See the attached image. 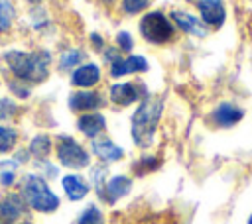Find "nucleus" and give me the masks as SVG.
Returning a JSON list of instances; mask_svg holds the SVG:
<instances>
[{"label": "nucleus", "mask_w": 252, "mask_h": 224, "mask_svg": "<svg viewBox=\"0 0 252 224\" xmlns=\"http://www.w3.org/2000/svg\"><path fill=\"white\" fill-rule=\"evenodd\" d=\"M20 130L12 124H0V155L8 157L20 147Z\"/></svg>", "instance_id": "23"}, {"label": "nucleus", "mask_w": 252, "mask_h": 224, "mask_svg": "<svg viewBox=\"0 0 252 224\" xmlns=\"http://www.w3.org/2000/svg\"><path fill=\"white\" fill-rule=\"evenodd\" d=\"M4 84V79H2V73H0V86Z\"/></svg>", "instance_id": "38"}, {"label": "nucleus", "mask_w": 252, "mask_h": 224, "mask_svg": "<svg viewBox=\"0 0 252 224\" xmlns=\"http://www.w3.org/2000/svg\"><path fill=\"white\" fill-rule=\"evenodd\" d=\"M152 6V0H120V12L122 16L134 18V16H142L144 12H148Z\"/></svg>", "instance_id": "29"}, {"label": "nucleus", "mask_w": 252, "mask_h": 224, "mask_svg": "<svg viewBox=\"0 0 252 224\" xmlns=\"http://www.w3.org/2000/svg\"><path fill=\"white\" fill-rule=\"evenodd\" d=\"M246 224H252V214L248 216V220H246Z\"/></svg>", "instance_id": "37"}, {"label": "nucleus", "mask_w": 252, "mask_h": 224, "mask_svg": "<svg viewBox=\"0 0 252 224\" xmlns=\"http://www.w3.org/2000/svg\"><path fill=\"white\" fill-rule=\"evenodd\" d=\"M199 18L209 29H220L226 22V6L222 0H199L197 4Z\"/></svg>", "instance_id": "17"}, {"label": "nucleus", "mask_w": 252, "mask_h": 224, "mask_svg": "<svg viewBox=\"0 0 252 224\" xmlns=\"http://www.w3.org/2000/svg\"><path fill=\"white\" fill-rule=\"evenodd\" d=\"M112 45H114L122 55H130V53H134V49H136V39H134L132 31H128V29H118V31L114 33V37H112Z\"/></svg>", "instance_id": "28"}, {"label": "nucleus", "mask_w": 252, "mask_h": 224, "mask_svg": "<svg viewBox=\"0 0 252 224\" xmlns=\"http://www.w3.org/2000/svg\"><path fill=\"white\" fill-rule=\"evenodd\" d=\"M169 18H171L173 26L177 28V31H181L185 35H191L197 39H203L209 35V28L201 22V18L187 12V10H171Z\"/></svg>", "instance_id": "16"}, {"label": "nucleus", "mask_w": 252, "mask_h": 224, "mask_svg": "<svg viewBox=\"0 0 252 224\" xmlns=\"http://www.w3.org/2000/svg\"><path fill=\"white\" fill-rule=\"evenodd\" d=\"M104 81V69L98 61H87L79 65L71 75H69V84L73 88H100Z\"/></svg>", "instance_id": "9"}, {"label": "nucleus", "mask_w": 252, "mask_h": 224, "mask_svg": "<svg viewBox=\"0 0 252 224\" xmlns=\"http://www.w3.org/2000/svg\"><path fill=\"white\" fill-rule=\"evenodd\" d=\"M53 155H55L57 165L65 167L69 171L89 169V165L93 161V155H91L89 147L71 134H57L55 136Z\"/></svg>", "instance_id": "5"}, {"label": "nucleus", "mask_w": 252, "mask_h": 224, "mask_svg": "<svg viewBox=\"0 0 252 224\" xmlns=\"http://www.w3.org/2000/svg\"><path fill=\"white\" fill-rule=\"evenodd\" d=\"M75 224H106V216L96 202H91L77 214Z\"/></svg>", "instance_id": "26"}, {"label": "nucleus", "mask_w": 252, "mask_h": 224, "mask_svg": "<svg viewBox=\"0 0 252 224\" xmlns=\"http://www.w3.org/2000/svg\"><path fill=\"white\" fill-rule=\"evenodd\" d=\"M106 100L110 106L114 108H128V106H134L138 104L144 96H148V88L142 81H136V79H122V81H112L106 90Z\"/></svg>", "instance_id": "6"}, {"label": "nucleus", "mask_w": 252, "mask_h": 224, "mask_svg": "<svg viewBox=\"0 0 252 224\" xmlns=\"http://www.w3.org/2000/svg\"><path fill=\"white\" fill-rule=\"evenodd\" d=\"M138 33L152 47H165L177 39V28L163 10H148L138 20Z\"/></svg>", "instance_id": "4"}, {"label": "nucleus", "mask_w": 252, "mask_h": 224, "mask_svg": "<svg viewBox=\"0 0 252 224\" xmlns=\"http://www.w3.org/2000/svg\"><path fill=\"white\" fill-rule=\"evenodd\" d=\"M18 183V171H0V189L12 191Z\"/></svg>", "instance_id": "32"}, {"label": "nucleus", "mask_w": 252, "mask_h": 224, "mask_svg": "<svg viewBox=\"0 0 252 224\" xmlns=\"http://www.w3.org/2000/svg\"><path fill=\"white\" fill-rule=\"evenodd\" d=\"M28 212L30 210L18 191H4L0 195V224H18Z\"/></svg>", "instance_id": "11"}, {"label": "nucleus", "mask_w": 252, "mask_h": 224, "mask_svg": "<svg viewBox=\"0 0 252 224\" xmlns=\"http://www.w3.org/2000/svg\"><path fill=\"white\" fill-rule=\"evenodd\" d=\"M98 2H102L104 6H112V4H116L118 0H98Z\"/></svg>", "instance_id": "35"}, {"label": "nucleus", "mask_w": 252, "mask_h": 224, "mask_svg": "<svg viewBox=\"0 0 252 224\" xmlns=\"http://www.w3.org/2000/svg\"><path fill=\"white\" fill-rule=\"evenodd\" d=\"M18 193L22 195L28 210L37 212V214H53L61 206V198L51 189L49 181L37 175L35 171H28L20 177Z\"/></svg>", "instance_id": "3"}, {"label": "nucleus", "mask_w": 252, "mask_h": 224, "mask_svg": "<svg viewBox=\"0 0 252 224\" xmlns=\"http://www.w3.org/2000/svg\"><path fill=\"white\" fill-rule=\"evenodd\" d=\"M59 185H61V191L65 195L67 200L71 202H79V200H85L89 196V193L93 191L87 177H83L81 173L73 171V173H65L63 177H59Z\"/></svg>", "instance_id": "18"}, {"label": "nucleus", "mask_w": 252, "mask_h": 224, "mask_svg": "<svg viewBox=\"0 0 252 224\" xmlns=\"http://www.w3.org/2000/svg\"><path fill=\"white\" fill-rule=\"evenodd\" d=\"M108 177H110V165L100 163V161H96V163H91V165H89L87 181H89L91 189L94 191V195H98V193L102 191V187H104V183H106V179H108Z\"/></svg>", "instance_id": "24"}, {"label": "nucleus", "mask_w": 252, "mask_h": 224, "mask_svg": "<svg viewBox=\"0 0 252 224\" xmlns=\"http://www.w3.org/2000/svg\"><path fill=\"white\" fill-rule=\"evenodd\" d=\"M187 2H191V4H197V2H199V0H187Z\"/></svg>", "instance_id": "39"}, {"label": "nucleus", "mask_w": 252, "mask_h": 224, "mask_svg": "<svg viewBox=\"0 0 252 224\" xmlns=\"http://www.w3.org/2000/svg\"><path fill=\"white\" fill-rule=\"evenodd\" d=\"M75 130L87 138L89 141L91 140H96L100 136H106V130H108V120H106V114L100 110V112H85V114H77L75 118Z\"/></svg>", "instance_id": "13"}, {"label": "nucleus", "mask_w": 252, "mask_h": 224, "mask_svg": "<svg viewBox=\"0 0 252 224\" xmlns=\"http://www.w3.org/2000/svg\"><path fill=\"white\" fill-rule=\"evenodd\" d=\"M22 106L16 98H12L10 94L0 96V124H10L18 118Z\"/></svg>", "instance_id": "27"}, {"label": "nucleus", "mask_w": 252, "mask_h": 224, "mask_svg": "<svg viewBox=\"0 0 252 224\" xmlns=\"http://www.w3.org/2000/svg\"><path fill=\"white\" fill-rule=\"evenodd\" d=\"M24 2H26L28 6H41L45 0H24Z\"/></svg>", "instance_id": "34"}, {"label": "nucleus", "mask_w": 252, "mask_h": 224, "mask_svg": "<svg viewBox=\"0 0 252 224\" xmlns=\"http://www.w3.org/2000/svg\"><path fill=\"white\" fill-rule=\"evenodd\" d=\"M12 157H14L20 165H26V163L32 161V155H30V151H28L26 147H16V151L12 153Z\"/></svg>", "instance_id": "33"}, {"label": "nucleus", "mask_w": 252, "mask_h": 224, "mask_svg": "<svg viewBox=\"0 0 252 224\" xmlns=\"http://www.w3.org/2000/svg\"><path fill=\"white\" fill-rule=\"evenodd\" d=\"M132 187H134V179L130 175H124V173H116V175H110L102 187V191L96 195L100 202L108 204V206H114L118 200H122L124 196H128L132 193Z\"/></svg>", "instance_id": "10"}, {"label": "nucleus", "mask_w": 252, "mask_h": 224, "mask_svg": "<svg viewBox=\"0 0 252 224\" xmlns=\"http://www.w3.org/2000/svg\"><path fill=\"white\" fill-rule=\"evenodd\" d=\"M55 55L45 45L35 47H6L0 53V73L2 77H12L24 81L32 86L43 84L53 73Z\"/></svg>", "instance_id": "1"}, {"label": "nucleus", "mask_w": 252, "mask_h": 224, "mask_svg": "<svg viewBox=\"0 0 252 224\" xmlns=\"http://www.w3.org/2000/svg\"><path fill=\"white\" fill-rule=\"evenodd\" d=\"M18 224H32V222H30L28 218H24V220H22V222H18Z\"/></svg>", "instance_id": "36"}, {"label": "nucleus", "mask_w": 252, "mask_h": 224, "mask_svg": "<svg viewBox=\"0 0 252 224\" xmlns=\"http://www.w3.org/2000/svg\"><path fill=\"white\" fill-rule=\"evenodd\" d=\"M26 26L33 35L45 37L51 31V16L47 12V8L41 6H30L26 12Z\"/></svg>", "instance_id": "19"}, {"label": "nucleus", "mask_w": 252, "mask_h": 224, "mask_svg": "<svg viewBox=\"0 0 252 224\" xmlns=\"http://www.w3.org/2000/svg\"><path fill=\"white\" fill-rule=\"evenodd\" d=\"M161 163H163L161 155H158V153H142L132 161L130 171H132L134 177H146L150 173H156L161 167Z\"/></svg>", "instance_id": "22"}, {"label": "nucleus", "mask_w": 252, "mask_h": 224, "mask_svg": "<svg viewBox=\"0 0 252 224\" xmlns=\"http://www.w3.org/2000/svg\"><path fill=\"white\" fill-rule=\"evenodd\" d=\"M108 106L106 94L100 88H73L67 96V108L73 114L100 112Z\"/></svg>", "instance_id": "7"}, {"label": "nucleus", "mask_w": 252, "mask_h": 224, "mask_svg": "<svg viewBox=\"0 0 252 224\" xmlns=\"http://www.w3.org/2000/svg\"><path fill=\"white\" fill-rule=\"evenodd\" d=\"M87 45H89V49L91 51H94L96 55H100L102 53V49L108 45V41H106V37L100 33V31H91L89 35H87Z\"/></svg>", "instance_id": "31"}, {"label": "nucleus", "mask_w": 252, "mask_h": 224, "mask_svg": "<svg viewBox=\"0 0 252 224\" xmlns=\"http://www.w3.org/2000/svg\"><path fill=\"white\" fill-rule=\"evenodd\" d=\"M242 118H244V108H240L238 104L228 102V100L219 102V104L209 112V122H211V126L220 128V130L234 128Z\"/></svg>", "instance_id": "15"}, {"label": "nucleus", "mask_w": 252, "mask_h": 224, "mask_svg": "<svg viewBox=\"0 0 252 224\" xmlns=\"http://www.w3.org/2000/svg\"><path fill=\"white\" fill-rule=\"evenodd\" d=\"M53 147H55V138H51L47 132H37V134H33V136L28 140V143H26V149L30 151L32 161L49 159V155L53 153Z\"/></svg>", "instance_id": "20"}, {"label": "nucleus", "mask_w": 252, "mask_h": 224, "mask_svg": "<svg viewBox=\"0 0 252 224\" xmlns=\"http://www.w3.org/2000/svg\"><path fill=\"white\" fill-rule=\"evenodd\" d=\"M150 71V61L146 55L142 53H130V55H122L118 57L114 63H110L106 67V75L110 81H122L126 77H134V75H144Z\"/></svg>", "instance_id": "8"}, {"label": "nucleus", "mask_w": 252, "mask_h": 224, "mask_svg": "<svg viewBox=\"0 0 252 224\" xmlns=\"http://www.w3.org/2000/svg\"><path fill=\"white\" fill-rule=\"evenodd\" d=\"M163 110H165L163 98L152 92L136 104L130 116V138L138 149L144 151V149L154 147L158 130L163 118Z\"/></svg>", "instance_id": "2"}, {"label": "nucleus", "mask_w": 252, "mask_h": 224, "mask_svg": "<svg viewBox=\"0 0 252 224\" xmlns=\"http://www.w3.org/2000/svg\"><path fill=\"white\" fill-rule=\"evenodd\" d=\"M18 6L14 0H0V37H10L18 24Z\"/></svg>", "instance_id": "21"}, {"label": "nucleus", "mask_w": 252, "mask_h": 224, "mask_svg": "<svg viewBox=\"0 0 252 224\" xmlns=\"http://www.w3.org/2000/svg\"><path fill=\"white\" fill-rule=\"evenodd\" d=\"M32 165H33V171L47 181L59 177V165L49 161V159H37V161H32Z\"/></svg>", "instance_id": "30"}, {"label": "nucleus", "mask_w": 252, "mask_h": 224, "mask_svg": "<svg viewBox=\"0 0 252 224\" xmlns=\"http://www.w3.org/2000/svg\"><path fill=\"white\" fill-rule=\"evenodd\" d=\"M4 79V84L8 88V94L12 98H16L18 102H26L32 98L33 94V86L24 83V81H18V79H12V77H2Z\"/></svg>", "instance_id": "25"}, {"label": "nucleus", "mask_w": 252, "mask_h": 224, "mask_svg": "<svg viewBox=\"0 0 252 224\" xmlns=\"http://www.w3.org/2000/svg\"><path fill=\"white\" fill-rule=\"evenodd\" d=\"M89 61V49L83 45H65L55 53L53 69L61 75H71L79 65Z\"/></svg>", "instance_id": "12"}, {"label": "nucleus", "mask_w": 252, "mask_h": 224, "mask_svg": "<svg viewBox=\"0 0 252 224\" xmlns=\"http://www.w3.org/2000/svg\"><path fill=\"white\" fill-rule=\"evenodd\" d=\"M89 151H91V155H93L96 161L106 163V165L118 163V161H122V159L126 157V149H124L122 145H118V143H116L112 138H108V136H100V138H96V140H91V141H89Z\"/></svg>", "instance_id": "14"}]
</instances>
